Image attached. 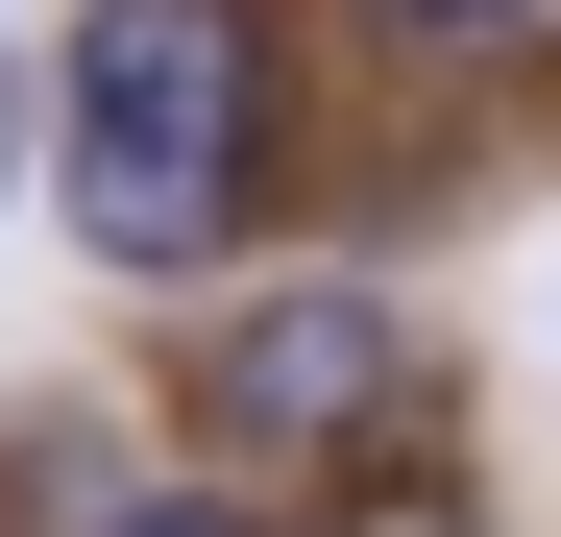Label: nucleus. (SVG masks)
<instances>
[{
	"mask_svg": "<svg viewBox=\"0 0 561 537\" xmlns=\"http://www.w3.org/2000/svg\"><path fill=\"white\" fill-rule=\"evenodd\" d=\"M268 171V25L244 0H99L73 25V244L99 268H196Z\"/></svg>",
	"mask_w": 561,
	"mask_h": 537,
	"instance_id": "nucleus-1",
	"label": "nucleus"
},
{
	"mask_svg": "<svg viewBox=\"0 0 561 537\" xmlns=\"http://www.w3.org/2000/svg\"><path fill=\"white\" fill-rule=\"evenodd\" d=\"M196 391H220V439H244V465H318V439H366V415L415 391V318H391V294H268Z\"/></svg>",
	"mask_w": 561,
	"mask_h": 537,
	"instance_id": "nucleus-2",
	"label": "nucleus"
},
{
	"mask_svg": "<svg viewBox=\"0 0 561 537\" xmlns=\"http://www.w3.org/2000/svg\"><path fill=\"white\" fill-rule=\"evenodd\" d=\"M391 25H415V49H489V25H537V0H391Z\"/></svg>",
	"mask_w": 561,
	"mask_h": 537,
	"instance_id": "nucleus-3",
	"label": "nucleus"
},
{
	"mask_svg": "<svg viewBox=\"0 0 561 537\" xmlns=\"http://www.w3.org/2000/svg\"><path fill=\"white\" fill-rule=\"evenodd\" d=\"M123 537H244V513H220V489H171V513H123Z\"/></svg>",
	"mask_w": 561,
	"mask_h": 537,
	"instance_id": "nucleus-4",
	"label": "nucleus"
},
{
	"mask_svg": "<svg viewBox=\"0 0 561 537\" xmlns=\"http://www.w3.org/2000/svg\"><path fill=\"white\" fill-rule=\"evenodd\" d=\"M366 537H463V513H366Z\"/></svg>",
	"mask_w": 561,
	"mask_h": 537,
	"instance_id": "nucleus-5",
	"label": "nucleus"
}]
</instances>
